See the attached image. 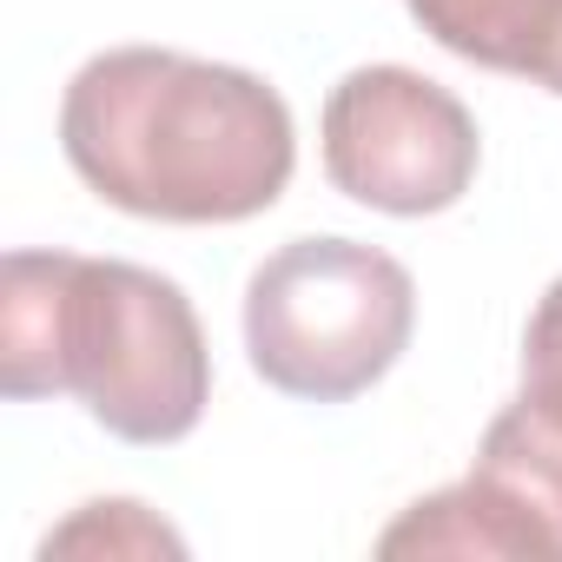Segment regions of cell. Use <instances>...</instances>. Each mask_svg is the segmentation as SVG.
I'll return each mask as SVG.
<instances>
[{"label":"cell","mask_w":562,"mask_h":562,"mask_svg":"<svg viewBox=\"0 0 562 562\" xmlns=\"http://www.w3.org/2000/svg\"><path fill=\"white\" fill-rule=\"evenodd\" d=\"M0 391L80 397L120 443H179L212 404V351L192 299L126 258L8 251Z\"/></svg>","instance_id":"7a4b0ae2"},{"label":"cell","mask_w":562,"mask_h":562,"mask_svg":"<svg viewBox=\"0 0 562 562\" xmlns=\"http://www.w3.org/2000/svg\"><path fill=\"white\" fill-rule=\"evenodd\" d=\"M325 179L391 218L450 212L483 166L470 106L417 67H358L325 93Z\"/></svg>","instance_id":"277c9868"},{"label":"cell","mask_w":562,"mask_h":562,"mask_svg":"<svg viewBox=\"0 0 562 562\" xmlns=\"http://www.w3.org/2000/svg\"><path fill=\"white\" fill-rule=\"evenodd\" d=\"M60 153L133 218L238 225L292 186L299 133L278 87L245 67L172 47H106L67 80Z\"/></svg>","instance_id":"6da1fadb"},{"label":"cell","mask_w":562,"mask_h":562,"mask_svg":"<svg viewBox=\"0 0 562 562\" xmlns=\"http://www.w3.org/2000/svg\"><path fill=\"white\" fill-rule=\"evenodd\" d=\"M404 8L443 54L516 74L562 100V0H404Z\"/></svg>","instance_id":"8992f818"},{"label":"cell","mask_w":562,"mask_h":562,"mask_svg":"<svg viewBox=\"0 0 562 562\" xmlns=\"http://www.w3.org/2000/svg\"><path fill=\"white\" fill-rule=\"evenodd\" d=\"M417 331L411 271L358 238H292L245 285L251 371L305 404L371 391Z\"/></svg>","instance_id":"3957f363"},{"label":"cell","mask_w":562,"mask_h":562,"mask_svg":"<svg viewBox=\"0 0 562 562\" xmlns=\"http://www.w3.org/2000/svg\"><path fill=\"white\" fill-rule=\"evenodd\" d=\"M470 476L516 522L529 562H562V351L522 345V391L490 417Z\"/></svg>","instance_id":"5b68a950"},{"label":"cell","mask_w":562,"mask_h":562,"mask_svg":"<svg viewBox=\"0 0 562 562\" xmlns=\"http://www.w3.org/2000/svg\"><path fill=\"white\" fill-rule=\"evenodd\" d=\"M41 555H47V562H54V555H186V542H179L146 503L113 496V503H87L74 522H60V529L41 542Z\"/></svg>","instance_id":"52a82bcc"}]
</instances>
